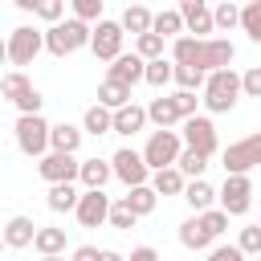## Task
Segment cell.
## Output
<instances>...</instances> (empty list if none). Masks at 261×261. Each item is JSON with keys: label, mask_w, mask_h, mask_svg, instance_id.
<instances>
[{"label": "cell", "mask_w": 261, "mask_h": 261, "mask_svg": "<svg viewBox=\"0 0 261 261\" xmlns=\"http://www.w3.org/2000/svg\"><path fill=\"white\" fill-rule=\"evenodd\" d=\"M232 41L224 37H208V41H196V37H179L171 45V61L175 65H196L200 73H216V69H232Z\"/></svg>", "instance_id": "6da1fadb"}, {"label": "cell", "mask_w": 261, "mask_h": 261, "mask_svg": "<svg viewBox=\"0 0 261 261\" xmlns=\"http://www.w3.org/2000/svg\"><path fill=\"white\" fill-rule=\"evenodd\" d=\"M237 98H241V73H237V69H216V73H208L200 102H204L212 114H228V110L237 106Z\"/></svg>", "instance_id": "7a4b0ae2"}, {"label": "cell", "mask_w": 261, "mask_h": 261, "mask_svg": "<svg viewBox=\"0 0 261 261\" xmlns=\"http://www.w3.org/2000/svg\"><path fill=\"white\" fill-rule=\"evenodd\" d=\"M90 37H94V29H90V24H82L77 16H69V20H61V24L45 29V49H49L53 57H69V53L86 49V45H90Z\"/></svg>", "instance_id": "3957f363"}, {"label": "cell", "mask_w": 261, "mask_h": 261, "mask_svg": "<svg viewBox=\"0 0 261 261\" xmlns=\"http://www.w3.org/2000/svg\"><path fill=\"white\" fill-rule=\"evenodd\" d=\"M49 130H53V126H49L41 114H20L16 126H12L16 147H20L29 159H45V155H49Z\"/></svg>", "instance_id": "277c9868"}, {"label": "cell", "mask_w": 261, "mask_h": 261, "mask_svg": "<svg viewBox=\"0 0 261 261\" xmlns=\"http://www.w3.org/2000/svg\"><path fill=\"white\" fill-rule=\"evenodd\" d=\"M179 151H184L179 130H151V139H147V147H143V163H147L151 171H163V167H175Z\"/></svg>", "instance_id": "5b68a950"}, {"label": "cell", "mask_w": 261, "mask_h": 261, "mask_svg": "<svg viewBox=\"0 0 261 261\" xmlns=\"http://www.w3.org/2000/svg\"><path fill=\"white\" fill-rule=\"evenodd\" d=\"M253 167H261V130L224 147V175H249Z\"/></svg>", "instance_id": "8992f818"}, {"label": "cell", "mask_w": 261, "mask_h": 261, "mask_svg": "<svg viewBox=\"0 0 261 261\" xmlns=\"http://www.w3.org/2000/svg\"><path fill=\"white\" fill-rule=\"evenodd\" d=\"M216 200H220V212L224 216H245L253 208V179L249 175H224Z\"/></svg>", "instance_id": "52a82bcc"}, {"label": "cell", "mask_w": 261, "mask_h": 261, "mask_svg": "<svg viewBox=\"0 0 261 261\" xmlns=\"http://www.w3.org/2000/svg\"><path fill=\"white\" fill-rule=\"evenodd\" d=\"M110 171H114L126 188H143V184H151V167L143 163V151H135V147L114 151V155H110Z\"/></svg>", "instance_id": "ba28073f"}, {"label": "cell", "mask_w": 261, "mask_h": 261, "mask_svg": "<svg viewBox=\"0 0 261 261\" xmlns=\"http://www.w3.org/2000/svg\"><path fill=\"white\" fill-rule=\"evenodd\" d=\"M179 139H184V147H188V151H200L204 159H212V155H216V126H212V118H208V114L184 118Z\"/></svg>", "instance_id": "9c48e42d"}, {"label": "cell", "mask_w": 261, "mask_h": 261, "mask_svg": "<svg viewBox=\"0 0 261 261\" xmlns=\"http://www.w3.org/2000/svg\"><path fill=\"white\" fill-rule=\"evenodd\" d=\"M122 37H126V33H122V24L102 16V20L94 24V37H90L94 57H98V61H118V57H122Z\"/></svg>", "instance_id": "30bf717a"}, {"label": "cell", "mask_w": 261, "mask_h": 261, "mask_svg": "<svg viewBox=\"0 0 261 261\" xmlns=\"http://www.w3.org/2000/svg\"><path fill=\"white\" fill-rule=\"evenodd\" d=\"M41 49H45V33H37L29 24H20V29L8 33V61L12 65H33V57Z\"/></svg>", "instance_id": "8fae6325"}, {"label": "cell", "mask_w": 261, "mask_h": 261, "mask_svg": "<svg viewBox=\"0 0 261 261\" xmlns=\"http://www.w3.org/2000/svg\"><path fill=\"white\" fill-rule=\"evenodd\" d=\"M77 171H82V163H77L73 155H57V151H49L45 159H37V175H41L49 188H53V184H73Z\"/></svg>", "instance_id": "7c38bea8"}, {"label": "cell", "mask_w": 261, "mask_h": 261, "mask_svg": "<svg viewBox=\"0 0 261 261\" xmlns=\"http://www.w3.org/2000/svg\"><path fill=\"white\" fill-rule=\"evenodd\" d=\"M73 216H77L82 228H98V224H106V220H110V196H106V192H82Z\"/></svg>", "instance_id": "4fadbf2b"}, {"label": "cell", "mask_w": 261, "mask_h": 261, "mask_svg": "<svg viewBox=\"0 0 261 261\" xmlns=\"http://www.w3.org/2000/svg\"><path fill=\"white\" fill-rule=\"evenodd\" d=\"M179 16H184V33H196V41H208V33H216L212 8L204 0H184L179 4Z\"/></svg>", "instance_id": "5bb4252c"}, {"label": "cell", "mask_w": 261, "mask_h": 261, "mask_svg": "<svg viewBox=\"0 0 261 261\" xmlns=\"http://www.w3.org/2000/svg\"><path fill=\"white\" fill-rule=\"evenodd\" d=\"M143 73H147V61H143L139 53H122V57L110 61V69H106V77H110V82H122V86L143 82Z\"/></svg>", "instance_id": "9a60e30c"}, {"label": "cell", "mask_w": 261, "mask_h": 261, "mask_svg": "<svg viewBox=\"0 0 261 261\" xmlns=\"http://www.w3.org/2000/svg\"><path fill=\"white\" fill-rule=\"evenodd\" d=\"M82 126H73V122H57L53 130H49V151H57V155H77V147H82Z\"/></svg>", "instance_id": "2e32d148"}, {"label": "cell", "mask_w": 261, "mask_h": 261, "mask_svg": "<svg viewBox=\"0 0 261 261\" xmlns=\"http://www.w3.org/2000/svg\"><path fill=\"white\" fill-rule=\"evenodd\" d=\"M147 122H155L159 130H171L175 122H184V114H179L175 98L167 94V98H151V106H147Z\"/></svg>", "instance_id": "e0dca14e"}, {"label": "cell", "mask_w": 261, "mask_h": 261, "mask_svg": "<svg viewBox=\"0 0 261 261\" xmlns=\"http://www.w3.org/2000/svg\"><path fill=\"white\" fill-rule=\"evenodd\" d=\"M0 232H4V245H8V249H29V245L37 241V224H33L29 216H12Z\"/></svg>", "instance_id": "ac0fdd59"}, {"label": "cell", "mask_w": 261, "mask_h": 261, "mask_svg": "<svg viewBox=\"0 0 261 261\" xmlns=\"http://www.w3.org/2000/svg\"><path fill=\"white\" fill-rule=\"evenodd\" d=\"M179 245L192 249V253H204V249L212 245V232L200 224V216H188V220L179 224Z\"/></svg>", "instance_id": "d6986e66"}, {"label": "cell", "mask_w": 261, "mask_h": 261, "mask_svg": "<svg viewBox=\"0 0 261 261\" xmlns=\"http://www.w3.org/2000/svg\"><path fill=\"white\" fill-rule=\"evenodd\" d=\"M110 175H114V171H110V163H106V159H82V171H77V179L86 184V192H102Z\"/></svg>", "instance_id": "ffe728a7"}, {"label": "cell", "mask_w": 261, "mask_h": 261, "mask_svg": "<svg viewBox=\"0 0 261 261\" xmlns=\"http://www.w3.org/2000/svg\"><path fill=\"white\" fill-rule=\"evenodd\" d=\"M151 188H155V196H184L188 179L179 167H163V171H151Z\"/></svg>", "instance_id": "44dd1931"}, {"label": "cell", "mask_w": 261, "mask_h": 261, "mask_svg": "<svg viewBox=\"0 0 261 261\" xmlns=\"http://www.w3.org/2000/svg\"><path fill=\"white\" fill-rule=\"evenodd\" d=\"M184 200H188V208L200 216V212H208V208H212V200H216V188H212L208 179H188V188H184Z\"/></svg>", "instance_id": "7402d4cb"}, {"label": "cell", "mask_w": 261, "mask_h": 261, "mask_svg": "<svg viewBox=\"0 0 261 261\" xmlns=\"http://www.w3.org/2000/svg\"><path fill=\"white\" fill-rule=\"evenodd\" d=\"M151 20H155V12L147 8V4H126V12H122V33H135V37H143V33H151Z\"/></svg>", "instance_id": "603a6c76"}, {"label": "cell", "mask_w": 261, "mask_h": 261, "mask_svg": "<svg viewBox=\"0 0 261 261\" xmlns=\"http://www.w3.org/2000/svg\"><path fill=\"white\" fill-rule=\"evenodd\" d=\"M98 106H106V110H122V106H130V86L102 77V86H98Z\"/></svg>", "instance_id": "cb8c5ba5"}, {"label": "cell", "mask_w": 261, "mask_h": 261, "mask_svg": "<svg viewBox=\"0 0 261 261\" xmlns=\"http://www.w3.org/2000/svg\"><path fill=\"white\" fill-rule=\"evenodd\" d=\"M147 126V106H122V110H114V135H135V130H143Z\"/></svg>", "instance_id": "d4e9b609"}, {"label": "cell", "mask_w": 261, "mask_h": 261, "mask_svg": "<svg viewBox=\"0 0 261 261\" xmlns=\"http://www.w3.org/2000/svg\"><path fill=\"white\" fill-rule=\"evenodd\" d=\"M122 204H126L135 216H151V212H155V204H159V196H155V188H151V184H143V188H126Z\"/></svg>", "instance_id": "484cf974"}, {"label": "cell", "mask_w": 261, "mask_h": 261, "mask_svg": "<svg viewBox=\"0 0 261 261\" xmlns=\"http://www.w3.org/2000/svg\"><path fill=\"white\" fill-rule=\"evenodd\" d=\"M151 33L155 37H175L179 41V33H184V16H179V8H163V12H155V20H151Z\"/></svg>", "instance_id": "4316f807"}, {"label": "cell", "mask_w": 261, "mask_h": 261, "mask_svg": "<svg viewBox=\"0 0 261 261\" xmlns=\"http://www.w3.org/2000/svg\"><path fill=\"white\" fill-rule=\"evenodd\" d=\"M82 130H86V135H110V130H114V110H106V106L94 102V106L86 110V118H82Z\"/></svg>", "instance_id": "83f0119b"}, {"label": "cell", "mask_w": 261, "mask_h": 261, "mask_svg": "<svg viewBox=\"0 0 261 261\" xmlns=\"http://www.w3.org/2000/svg\"><path fill=\"white\" fill-rule=\"evenodd\" d=\"M77 200H82V192H77L73 184H53V188H49V196H45V204H49L53 212H73V208H77Z\"/></svg>", "instance_id": "f1b7e54d"}, {"label": "cell", "mask_w": 261, "mask_h": 261, "mask_svg": "<svg viewBox=\"0 0 261 261\" xmlns=\"http://www.w3.org/2000/svg\"><path fill=\"white\" fill-rule=\"evenodd\" d=\"M29 90H33V82H29V77H24L20 69H8V73L0 77V98H8L12 106H16V102H20V98H24Z\"/></svg>", "instance_id": "f546056e"}, {"label": "cell", "mask_w": 261, "mask_h": 261, "mask_svg": "<svg viewBox=\"0 0 261 261\" xmlns=\"http://www.w3.org/2000/svg\"><path fill=\"white\" fill-rule=\"evenodd\" d=\"M33 249H37L41 257H61V249H65V228H37Z\"/></svg>", "instance_id": "4dcf8cb0"}, {"label": "cell", "mask_w": 261, "mask_h": 261, "mask_svg": "<svg viewBox=\"0 0 261 261\" xmlns=\"http://www.w3.org/2000/svg\"><path fill=\"white\" fill-rule=\"evenodd\" d=\"M171 82L179 86V90H188V94H204V82H208V73H200L196 65H175V73H171Z\"/></svg>", "instance_id": "1f68e13d"}, {"label": "cell", "mask_w": 261, "mask_h": 261, "mask_svg": "<svg viewBox=\"0 0 261 261\" xmlns=\"http://www.w3.org/2000/svg\"><path fill=\"white\" fill-rule=\"evenodd\" d=\"M171 73H175V61L159 57V61H147V73H143V82H147V86H155V90H163V86L171 82Z\"/></svg>", "instance_id": "d6a6232c"}, {"label": "cell", "mask_w": 261, "mask_h": 261, "mask_svg": "<svg viewBox=\"0 0 261 261\" xmlns=\"http://www.w3.org/2000/svg\"><path fill=\"white\" fill-rule=\"evenodd\" d=\"M175 167L184 171V179H188V175H192V179H204V167H208V159H204L200 151H188V147H184V151H179V159H175Z\"/></svg>", "instance_id": "836d02e7"}, {"label": "cell", "mask_w": 261, "mask_h": 261, "mask_svg": "<svg viewBox=\"0 0 261 261\" xmlns=\"http://www.w3.org/2000/svg\"><path fill=\"white\" fill-rule=\"evenodd\" d=\"M241 29L249 33V41L261 45V0H249V4L241 8Z\"/></svg>", "instance_id": "e575fe53"}, {"label": "cell", "mask_w": 261, "mask_h": 261, "mask_svg": "<svg viewBox=\"0 0 261 261\" xmlns=\"http://www.w3.org/2000/svg\"><path fill=\"white\" fill-rule=\"evenodd\" d=\"M135 53H139L143 61H159V57H163V37H155V33L135 37Z\"/></svg>", "instance_id": "d590c367"}, {"label": "cell", "mask_w": 261, "mask_h": 261, "mask_svg": "<svg viewBox=\"0 0 261 261\" xmlns=\"http://www.w3.org/2000/svg\"><path fill=\"white\" fill-rule=\"evenodd\" d=\"M237 249L245 257H261V224H245L241 237H237Z\"/></svg>", "instance_id": "8d00e7d4"}, {"label": "cell", "mask_w": 261, "mask_h": 261, "mask_svg": "<svg viewBox=\"0 0 261 261\" xmlns=\"http://www.w3.org/2000/svg\"><path fill=\"white\" fill-rule=\"evenodd\" d=\"M106 224H110V228H118V232H130V228L139 224V216L118 200V204H110V220H106Z\"/></svg>", "instance_id": "74e56055"}, {"label": "cell", "mask_w": 261, "mask_h": 261, "mask_svg": "<svg viewBox=\"0 0 261 261\" xmlns=\"http://www.w3.org/2000/svg\"><path fill=\"white\" fill-rule=\"evenodd\" d=\"M212 24H216V29H237V24H241V8H237L232 0H224L220 8H212Z\"/></svg>", "instance_id": "f35d334b"}, {"label": "cell", "mask_w": 261, "mask_h": 261, "mask_svg": "<svg viewBox=\"0 0 261 261\" xmlns=\"http://www.w3.org/2000/svg\"><path fill=\"white\" fill-rule=\"evenodd\" d=\"M73 16H77L82 24H90V20L98 24V20H102V0H73Z\"/></svg>", "instance_id": "ab89813d"}, {"label": "cell", "mask_w": 261, "mask_h": 261, "mask_svg": "<svg viewBox=\"0 0 261 261\" xmlns=\"http://www.w3.org/2000/svg\"><path fill=\"white\" fill-rule=\"evenodd\" d=\"M37 16L49 20V29L61 24V16H65V0H41V4H37Z\"/></svg>", "instance_id": "60d3db41"}, {"label": "cell", "mask_w": 261, "mask_h": 261, "mask_svg": "<svg viewBox=\"0 0 261 261\" xmlns=\"http://www.w3.org/2000/svg\"><path fill=\"white\" fill-rule=\"evenodd\" d=\"M200 224H204V228L212 232V241H216V237L228 228V216H224L220 208H208V212H200Z\"/></svg>", "instance_id": "b9f144b4"}, {"label": "cell", "mask_w": 261, "mask_h": 261, "mask_svg": "<svg viewBox=\"0 0 261 261\" xmlns=\"http://www.w3.org/2000/svg\"><path fill=\"white\" fill-rule=\"evenodd\" d=\"M241 94L245 98H261V65H253V69L241 73Z\"/></svg>", "instance_id": "7bdbcfd3"}, {"label": "cell", "mask_w": 261, "mask_h": 261, "mask_svg": "<svg viewBox=\"0 0 261 261\" xmlns=\"http://www.w3.org/2000/svg\"><path fill=\"white\" fill-rule=\"evenodd\" d=\"M171 98H175V106H179V114H184V118H196V106H200V98H196V94H188V90H175Z\"/></svg>", "instance_id": "ee69618b"}, {"label": "cell", "mask_w": 261, "mask_h": 261, "mask_svg": "<svg viewBox=\"0 0 261 261\" xmlns=\"http://www.w3.org/2000/svg\"><path fill=\"white\" fill-rule=\"evenodd\" d=\"M208 261H245V253L237 245H212L208 249Z\"/></svg>", "instance_id": "f6af8a7d"}, {"label": "cell", "mask_w": 261, "mask_h": 261, "mask_svg": "<svg viewBox=\"0 0 261 261\" xmlns=\"http://www.w3.org/2000/svg\"><path fill=\"white\" fill-rule=\"evenodd\" d=\"M41 102H45V98H41V90L33 86V90H29V94L16 102V110H20V114H41Z\"/></svg>", "instance_id": "bcb514c9"}, {"label": "cell", "mask_w": 261, "mask_h": 261, "mask_svg": "<svg viewBox=\"0 0 261 261\" xmlns=\"http://www.w3.org/2000/svg\"><path fill=\"white\" fill-rule=\"evenodd\" d=\"M98 257H102V249H94V245H77L69 253V261H98Z\"/></svg>", "instance_id": "7dc6e473"}, {"label": "cell", "mask_w": 261, "mask_h": 261, "mask_svg": "<svg viewBox=\"0 0 261 261\" xmlns=\"http://www.w3.org/2000/svg\"><path fill=\"white\" fill-rule=\"evenodd\" d=\"M126 261H159V253L151 249V245H139V249H130V257Z\"/></svg>", "instance_id": "c3c4849f"}, {"label": "cell", "mask_w": 261, "mask_h": 261, "mask_svg": "<svg viewBox=\"0 0 261 261\" xmlns=\"http://www.w3.org/2000/svg\"><path fill=\"white\" fill-rule=\"evenodd\" d=\"M37 4H41V0H16V8H20V12H33V16H37Z\"/></svg>", "instance_id": "681fc988"}, {"label": "cell", "mask_w": 261, "mask_h": 261, "mask_svg": "<svg viewBox=\"0 0 261 261\" xmlns=\"http://www.w3.org/2000/svg\"><path fill=\"white\" fill-rule=\"evenodd\" d=\"M98 261H126V257H122V253H114V249H102V257H98Z\"/></svg>", "instance_id": "f907efd6"}, {"label": "cell", "mask_w": 261, "mask_h": 261, "mask_svg": "<svg viewBox=\"0 0 261 261\" xmlns=\"http://www.w3.org/2000/svg\"><path fill=\"white\" fill-rule=\"evenodd\" d=\"M8 61V41H0V65Z\"/></svg>", "instance_id": "816d5d0a"}, {"label": "cell", "mask_w": 261, "mask_h": 261, "mask_svg": "<svg viewBox=\"0 0 261 261\" xmlns=\"http://www.w3.org/2000/svg\"><path fill=\"white\" fill-rule=\"evenodd\" d=\"M41 261H65V257H41Z\"/></svg>", "instance_id": "f5cc1de1"}, {"label": "cell", "mask_w": 261, "mask_h": 261, "mask_svg": "<svg viewBox=\"0 0 261 261\" xmlns=\"http://www.w3.org/2000/svg\"><path fill=\"white\" fill-rule=\"evenodd\" d=\"M0 249H8V245H4V232H0Z\"/></svg>", "instance_id": "db71d44e"}, {"label": "cell", "mask_w": 261, "mask_h": 261, "mask_svg": "<svg viewBox=\"0 0 261 261\" xmlns=\"http://www.w3.org/2000/svg\"><path fill=\"white\" fill-rule=\"evenodd\" d=\"M257 224H261V220H257Z\"/></svg>", "instance_id": "11a10c76"}, {"label": "cell", "mask_w": 261, "mask_h": 261, "mask_svg": "<svg viewBox=\"0 0 261 261\" xmlns=\"http://www.w3.org/2000/svg\"><path fill=\"white\" fill-rule=\"evenodd\" d=\"M257 261H261V257H257Z\"/></svg>", "instance_id": "9f6ffc18"}]
</instances>
